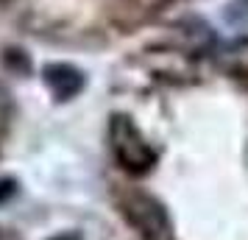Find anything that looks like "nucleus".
Returning <instances> with one entry per match:
<instances>
[{"mask_svg": "<svg viewBox=\"0 0 248 240\" xmlns=\"http://www.w3.org/2000/svg\"><path fill=\"white\" fill-rule=\"evenodd\" d=\"M53 240H76V238H67V235H64V238H53Z\"/></svg>", "mask_w": 248, "mask_h": 240, "instance_id": "obj_4", "label": "nucleus"}, {"mask_svg": "<svg viewBox=\"0 0 248 240\" xmlns=\"http://www.w3.org/2000/svg\"><path fill=\"white\" fill-rule=\"evenodd\" d=\"M0 3H9V0H0Z\"/></svg>", "mask_w": 248, "mask_h": 240, "instance_id": "obj_5", "label": "nucleus"}, {"mask_svg": "<svg viewBox=\"0 0 248 240\" xmlns=\"http://www.w3.org/2000/svg\"><path fill=\"white\" fill-rule=\"evenodd\" d=\"M45 81H47V87H50V92L56 98H62V101L73 98L84 87V76L76 67H70V64H47Z\"/></svg>", "mask_w": 248, "mask_h": 240, "instance_id": "obj_3", "label": "nucleus"}, {"mask_svg": "<svg viewBox=\"0 0 248 240\" xmlns=\"http://www.w3.org/2000/svg\"><path fill=\"white\" fill-rule=\"evenodd\" d=\"M109 140H112V151L117 162L128 173H145L154 168L156 154L128 117H114L112 126H109Z\"/></svg>", "mask_w": 248, "mask_h": 240, "instance_id": "obj_1", "label": "nucleus"}, {"mask_svg": "<svg viewBox=\"0 0 248 240\" xmlns=\"http://www.w3.org/2000/svg\"><path fill=\"white\" fill-rule=\"evenodd\" d=\"M123 209L145 240H170V221L156 198L145 193H128Z\"/></svg>", "mask_w": 248, "mask_h": 240, "instance_id": "obj_2", "label": "nucleus"}]
</instances>
